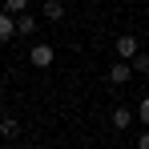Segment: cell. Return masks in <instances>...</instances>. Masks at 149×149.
I'll use <instances>...</instances> for the list:
<instances>
[{
  "mask_svg": "<svg viewBox=\"0 0 149 149\" xmlns=\"http://www.w3.org/2000/svg\"><path fill=\"white\" fill-rule=\"evenodd\" d=\"M113 49H117V56H121V61H133V56L141 52V40H137L133 32H125V36H117V40H113Z\"/></svg>",
  "mask_w": 149,
  "mask_h": 149,
  "instance_id": "1",
  "label": "cell"
},
{
  "mask_svg": "<svg viewBox=\"0 0 149 149\" xmlns=\"http://www.w3.org/2000/svg\"><path fill=\"white\" fill-rule=\"evenodd\" d=\"M28 56H32V69H49L52 65V45H32Z\"/></svg>",
  "mask_w": 149,
  "mask_h": 149,
  "instance_id": "2",
  "label": "cell"
},
{
  "mask_svg": "<svg viewBox=\"0 0 149 149\" xmlns=\"http://www.w3.org/2000/svg\"><path fill=\"white\" fill-rule=\"evenodd\" d=\"M109 81H113V85H129V81H133V61H117V65L109 69Z\"/></svg>",
  "mask_w": 149,
  "mask_h": 149,
  "instance_id": "3",
  "label": "cell"
},
{
  "mask_svg": "<svg viewBox=\"0 0 149 149\" xmlns=\"http://www.w3.org/2000/svg\"><path fill=\"white\" fill-rule=\"evenodd\" d=\"M133 117H137V109H129V105H117L109 121H113V129H129V125H133Z\"/></svg>",
  "mask_w": 149,
  "mask_h": 149,
  "instance_id": "4",
  "label": "cell"
},
{
  "mask_svg": "<svg viewBox=\"0 0 149 149\" xmlns=\"http://www.w3.org/2000/svg\"><path fill=\"white\" fill-rule=\"evenodd\" d=\"M12 36H16V16L0 8V45H4V40H12Z\"/></svg>",
  "mask_w": 149,
  "mask_h": 149,
  "instance_id": "5",
  "label": "cell"
},
{
  "mask_svg": "<svg viewBox=\"0 0 149 149\" xmlns=\"http://www.w3.org/2000/svg\"><path fill=\"white\" fill-rule=\"evenodd\" d=\"M32 32H36V16L32 12H20L16 16V36H32Z\"/></svg>",
  "mask_w": 149,
  "mask_h": 149,
  "instance_id": "6",
  "label": "cell"
},
{
  "mask_svg": "<svg viewBox=\"0 0 149 149\" xmlns=\"http://www.w3.org/2000/svg\"><path fill=\"white\" fill-rule=\"evenodd\" d=\"M40 12H45L49 20H65V4H61V0H45V8H40Z\"/></svg>",
  "mask_w": 149,
  "mask_h": 149,
  "instance_id": "7",
  "label": "cell"
},
{
  "mask_svg": "<svg viewBox=\"0 0 149 149\" xmlns=\"http://www.w3.org/2000/svg\"><path fill=\"white\" fill-rule=\"evenodd\" d=\"M0 133H4V137H16V133H20V121H16V117H4V121H0Z\"/></svg>",
  "mask_w": 149,
  "mask_h": 149,
  "instance_id": "8",
  "label": "cell"
},
{
  "mask_svg": "<svg viewBox=\"0 0 149 149\" xmlns=\"http://www.w3.org/2000/svg\"><path fill=\"white\" fill-rule=\"evenodd\" d=\"M4 12L20 16V12H28V0H4Z\"/></svg>",
  "mask_w": 149,
  "mask_h": 149,
  "instance_id": "9",
  "label": "cell"
},
{
  "mask_svg": "<svg viewBox=\"0 0 149 149\" xmlns=\"http://www.w3.org/2000/svg\"><path fill=\"white\" fill-rule=\"evenodd\" d=\"M133 73H149V52H137L133 56Z\"/></svg>",
  "mask_w": 149,
  "mask_h": 149,
  "instance_id": "10",
  "label": "cell"
},
{
  "mask_svg": "<svg viewBox=\"0 0 149 149\" xmlns=\"http://www.w3.org/2000/svg\"><path fill=\"white\" fill-rule=\"evenodd\" d=\"M137 121L149 125V97H141V105H137Z\"/></svg>",
  "mask_w": 149,
  "mask_h": 149,
  "instance_id": "11",
  "label": "cell"
},
{
  "mask_svg": "<svg viewBox=\"0 0 149 149\" xmlns=\"http://www.w3.org/2000/svg\"><path fill=\"white\" fill-rule=\"evenodd\" d=\"M137 149H149V129L141 133V137H137Z\"/></svg>",
  "mask_w": 149,
  "mask_h": 149,
  "instance_id": "12",
  "label": "cell"
},
{
  "mask_svg": "<svg viewBox=\"0 0 149 149\" xmlns=\"http://www.w3.org/2000/svg\"><path fill=\"white\" fill-rule=\"evenodd\" d=\"M0 97H4V85H0Z\"/></svg>",
  "mask_w": 149,
  "mask_h": 149,
  "instance_id": "13",
  "label": "cell"
}]
</instances>
